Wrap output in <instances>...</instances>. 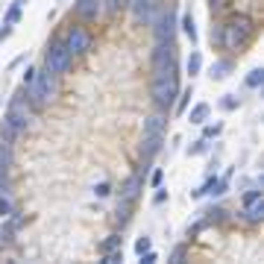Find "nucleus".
I'll use <instances>...</instances> for the list:
<instances>
[{
    "instance_id": "f257e3e1",
    "label": "nucleus",
    "mask_w": 264,
    "mask_h": 264,
    "mask_svg": "<svg viewBox=\"0 0 264 264\" xmlns=\"http://www.w3.org/2000/svg\"><path fill=\"white\" fill-rule=\"evenodd\" d=\"M179 94V82H176V67H165V70H156L153 76V85H150V97L159 109H170L173 100Z\"/></svg>"
},
{
    "instance_id": "f03ea898",
    "label": "nucleus",
    "mask_w": 264,
    "mask_h": 264,
    "mask_svg": "<svg viewBox=\"0 0 264 264\" xmlns=\"http://www.w3.org/2000/svg\"><path fill=\"white\" fill-rule=\"evenodd\" d=\"M253 18H247V15H235L229 24L220 30V44L226 47V50H241L247 41H250V35H253Z\"/></svg>"
},
{
    "instance_id": "7ed1b4c3",
    "label": "nucleus",
    "mask_w": 264,
    "mask_h": 264,
    "mask_svg": "<svg viewBox=\"0 0 264 264\" xmlns=\"http://www.w3.org/2000/svg\"><path fill=\"white\" fill-rule=\"evenodd\" d=\"M30 88V106H47L50 100L56 97V91H59V79H56V73L53 70H41V73H35L33 85H27Z\"/></svg>"
},
{
    "instance_id": "20e7f679",
    "label": "nucleus",
    "mask_w": 264,
    "mask_h": 264,
    "mask_svg": "<svg viewBox=\"0 0 264 264\" xmlns=\"http://www.w3.org/2000/svg\"><path fill=\"white\" fill-rule=\"evenodd\" d=\"M165 118L162 115H150L144 121V132H141V153L150 159L162 150V141H165Z\"/></svg>"
},
{
    "instance_id": "39448f33",
    "label": "nucleus",
    "mask_w": 264,
    "mask_h": 264,
    "mask_svg": "<svg viewBox=\"0 0 264 264\" xmlns=\"http://www.w3.org/2000/svg\"><path fill=\"white\" fill-rule=\"evenodd\" d=\"M3 121H9L15 130H27L30 127V121H33V112H30V100L24 97V94H15V97L9 100V109H6V118Z\"/></svg>"
},
{
    "instance_id": "423d86ee",
    "label": "nucleus",
    "mask_w": 264,
    "mask_h": 264,
    "mask_svg": "<svg viewBox=\"0 0 264 264\" xmlns=\"http://www.w3.org/2000/svg\"><path fill=\"white\" fill-rule=\"evenodd\" d=\"M44 67H47V70H53L56 76H59V73H65L67 67H70V50H67V44H62V41L50 44L47 59H44Z\"/></svg>"
},
{
    "instance_id": "0eeeda50",
    "label": "nucleus",
    "mask_w": 264,
    "mask_h": 264,
    "mask_svg": "<svg viewBox=\"0 0 264 264\" xmlns=\"http://www.w3.org/2000/svg\"><path fill=\"white\" fill-rule=\"evenodd\" d=\"M244 217L250 220V223H259L264 217V197L262 191H247V197H244Z\"/></svg>"
},
{
    "instance_id": "6e6552de",
    "label": "nucleus",
    "mask_w": 264,
    "mask_h": 264,
    "mask_svg": "<svg viewBox=\"0 0 264 264\" xmlns=\"http://www.w3.org/2000/svg\"><path fill=\"white\" fill-rule=\"evenodd\" d=\"M173 41H159L156 50H153V70H165V67H173Z\"/></svg>"
},
{
    "instance_id": "1a4fd4ad",
    "label": "nucleus",
    "mask_w": 264,
    "mask_h": 264,
    "mask_svg": "<svg viewBox=\"0 0 264 264\" xmlns=\"http://www.w3.org/2000/svg\"><path fill=\"white\" fill-rule=\"evenodd\" d=\"M67 50H70V56L73 53H88L91 50V35L85 33V30H79V27H73L70 33H67Z\"/></svg>"
},
{
    "instance_id": "9d476101",
    "label": "nucleus",
    "mask_w": 264,
    "mask_h": 264,
    "mask_svg": "<svg viewBox=\"0 0 264 264\" xmlns=\"http://www.w3.org/2000/svg\"><path fill=\"white\" fill-rule=\"evenodd\" d=\"M173 30H176V21H173V12L167 9L165 15L156 21V41H173Z\"/></svg>"
},
{
    "instance_id": "9b49d317",
    "label": "nucleus",
    "mask_w": 264,
    "mask_h": 264,
    "mask_svg": "<svg viewBox=\"0 0 264 264\" xmlns=\"http://www.w3.org/2000/svg\"><path fill=\"white\" fill-rule=\"evenodd\" d=\"M141 188H144L141 176H138V173H132L130 179L121 185V199H130V202H135V199H138V194H141Z\"/></svg>"
},
{
    "instance_id": "f8f14e48",
    "label": "nucleus",
    "mask_w": 264,
    "mask_h": 264,
    "mask_svg": "<svg viewBox=\"0 0 264 264\" xmlns=\"http://www.w3.org/2000/svg\"><path fill=\"white\" fill-rule=\"evenodd\" d=\"M73 12H76V18H82V21H94L97 12H100V0H76Z\"/></svg>"
},
{
    "instance_id": "ddd939ff",
    "label": "nucleus",
    "mask_w": 264,
    "mask_h": 264,
    "mask_svg": "<svg viewBox=\"0 0 264 264\" xmlns=\"http://www.w3.org/2000/svg\"><path fill=\"white\" fill-rule=\"evenodd\" d=\"M132 6V12H135V18L144 24V21H150V12H153V0H127Z\"/></svg>"
},
{
    "instance_id": "4468645a",
    "label": "nucleus",
    "mask_w": 264,
    "mask_h": 264,
    "mask_svg": "<svg viewBox=\"0 0 264 264\" xmlns=\"http://www.w3.org/2000/svg\"><path fill=\"white\" fill-rule=\"evenodd\" d=\"M12 162H15V156H12V141L0 135V170H9Z\"/></svg>"
},
{
    "instance_id": "2eb2a0df",
    "label": "nucleus",
    "mask_w": 264,
    "mask_h": 264,
    "mask_svg": "<svg viewBox=\"0 0 264 264\" xmlns=\"http://www.w3.org/2000/svg\"><path fill=\"white\" fill-rule=\"evenodd\" d=\"M208 112H211V106H208V103H197V106L191 109V115H188V121H191V124H205V118H208Z\"/></svg>"
},
{
    "instance_id": "dca6fc26",
    "label": "nucleus",
    "mask_w": 264,
    "mask_h": 264,
    "mask_svg": "<svg viewBox=\"0 0 264 264\" xmlns=\"http://www.w3.org/2000/svg\"><path fill=\"white\" fill-rule=\"evenodd\" d=\"M132 205H135V202H130V199H121V202H118V211H115V220H118L121 226H124V223H127V220H130V217H132Z\"/></svg>"
},
{
    "instance_id": "f3484780",
    "label": "nucleus",
    "mask_w": 264,
    "mask_h": 264,
    "mask_svg": "<svg viewBox=\"0 0 264 264\" xmlns=\"http://www.w3.org/2000/svg\"><path fill=\"white\" fill-rule=\"evenodd\" d=\"M232 70V62H226V59H220V62H214L211 65V79H226Z\"/></svg>"
},
{
    "instance_id": "a211bd4d",
    "label": "nucleus",
    "mask_w": 264,
    "mask_h": 264,
    "mask_svg": "<svg viewBox=\"0 0 264 264\" xmlns=\"http://www.w3.org/2000/svg\"><path fill=\"white\" fill-rule=\"evenodd\" d=\"M0 214H3V217L18 214V211H15V199L9 197V194H0Z\"/></svg>"
},
{
    "instance_id": "6ab92c4d",
    "label": "nucleus",
    "mask_w": 264,
    "mask_h": 264,
    "mask_svg": "<svg viewBox=\"0 0 264 264\" xmlns=\"http://www.w3.org/2000/svg\"><path fill=\"white\" fill-rule=\"evenodd\" d=\"M182 30H185V35L191 41H197V27H194V18L191 15H182Z\"/></svg>"
},
{
    "instance_id": "aec40b11",
    "label": "nucleus",
    "mask_w": 264,
    "mask_h": 264,
    "mask_svg": "<svg viewBox=\"0 0 264 264\" xmlns=\"http://www.w3.org/2000/svg\"><path fill=\"white\" fill-rule=\"evenodd\" d=\"M262 82H264V70L262 67H256V70L247 76V85H250V88H262Z\"/></svg>"
},
{
    "instance_id": "412c9836",
    "label": "nucleus",
    "mask_w": 264,
    "mask_h": 264,
    "mask_svg": "<svg viewBox=\"0 0 264 264\" xmlns=\"http://www.w3.org/2000/svg\"><path fill=\"white\" fill-rule=\"evenodd\" d=\"M124 262V250H109V253H103V264H118Z\"/></svg>"
},
{
    "instance_id": "4be33fe9",
    "label": "nucleus",
    "mask_w": 264,
    "mask_h": 264,
    "mask_svg": "<svg viewBox=\"0 0 264 264\" xmlns=\"http://www.w3.org/2000/svg\"><path fill=\"white\" fill-rule=\"evenodd\" d=\"M232 0H208V9H211V15H220V12H226L229 9Z\"/></svg>"
},
{
    "instance_id": "5701e85b",
    "label": "nucleus",
    "mask_w": 264,
    "mask_h": 264,
    "mask_svg": "<svg viewBox=\"0 0 264 264\" xmlns=\"http://www.w3.org/2000/svg\"><path fill=\"white\" fill-rule=\"evenodd\" d=\"M199 67H202V59H199V53H191V56H188V73L194 76V73H199Z\"/></svg>"
},
{
    "instance_id": "b1692460",
    "label": "nucleus",
    "mask_w": 264,
    "mask_h": 264,
    "mask_svg": "<svg viewBox=\"0 0 264 264\" xmlns=\"http://www.w3.org/2000/svg\"><path fill=\"white\" fill-rule=\"evenodd\" d=\"M18 21H21V6H18V3H15V6H12V9H9V12H6V24H9V27H12V24H18Z\"/></svg>"
},
{
    "instance_id": "393cba45",
    "label": "nucleus",
    "mask_w": 264,
    "mask_h": 264,
    "mask_svg": "<svg viewBox=\"0 0 264 264\" xmlns=\"http://www.w3.org/2000/svg\"><path fill=\"white\" fill-rule=\"evenodd\" d=\"M208 150V138H199V141H194V147H191V156H202Z\"/></svg>"
},
{
    "instance_id": "a878e982",
    "label": "nucleus",
    "mask_w": 264,
    "mask_h": 264,
    "mask_svg": "<svg viewBox=\"0 0 264 264\" xmlns=\"http://www.w3.org/2000/svg\"><path fill=\"white\" fill-rule=\"evenodd\" d=\"M109 250H121V238H118V235H112V238L103 244V253H109Z\"/></svg>"
},
{
    "instance_id": "bb28decb",
    "label": "nucleus",
    "mask_w": 264,
    "mask_h": 264,
    "mask_svg": "<svg viewBox=\"0 0 264 264\" xmlns=\"http://www.w3.org/2000/svg\"><path fill=\"white\" fill-rule=\"evenodd\" d=\"M147 250H150V238L144 235V238H138V241H135V253L141 256V253H147Z\"/></svg>"
},
{
    "instance_id": "cd10ccee",
    "label": "nucleus",
    "mask_w": 264,
    "mask_h": 264,
    "mask_svg": "<svg viewBox=\"0 0 264 264\" xmlns=\"http://www.w3.org/2000/svg\"><path fill=\"white\" fill-rule=\"evenodd\" d=\"M235 106H238V100L232 97V94H226V97L220 100V109H223V112H232V109H235Z\"/></svg>"
},
{
    "instance_id": "c85d7f7f",
    "label": "nucleus",
    "mask_w": 264,
    "mask_h": 264,
    "mask_svg": "<svg viewBox=\"0 0 264 264\" xmlns=\"http://www.w3.org/2000/svg\"><path fill=\"white\" fill-rule=\"evenodd\" d=\"M0 194H9V170H0Z\"/></svg>"
},
{
    "instance_id": "c756f323",
    "label": "nucleus",
    "mask_w": 264,
    "mask_h": 264,
    "mask_svg": "<svg viewBox=\"0 0 264 264\" xmlns=\"http://www.w3.org/2000/svg\"><path fill=\"white\" fill-rule=\"evenodd\" d=\"M124 6H127V0H106V9L109 12H121Z\"/></svg>"
},
{
    "instance_id": "7c9ffc66",
    "label": "nucleus",
    "mask_w": 264,
    "mask_h": 264,
    "mask_svg": "<svg viewBox=\"0 0 264 264\" xmlns=\"http://www.w3.org/2000/svg\"><path fill=\"white\" fill-rule=\"evenodd\" d=\"M94 194H97V197H109V194H112V185H109V182H100L97 188H94Z\"/></svg>"
},
{
    "instance_id": "2f4dec72",
    "label": "nucleus",
    "mask_w": 264,
    "mask_h": 264,
    "mask_svg": "<svg viewBox=\"0 0 264 264\" xmlns=\"http://www.w3.org/2000/svg\"><path fill=\"white\" fill-rule=\"evenodd\" d=\"M141 262H144V264H156V262H159V256H156L153 250H147V253H141Z\"/></svg>"
},
{
    "instance_id": "473e14b6",
    "label": "nucleus",
    "mask_w": 264,
    "mask_h": 264,
    "mask_svg": "<svg viewBox=\"0 0 264 264\" xmlns=\"http://www.w3.org/2000/svg\"><path fill=\"white\" fill-rule=\"evenodd\" d=\"M217 132H220V124H214V127H205V135H202V138H214Z\"/></svg>"
},
{
    "instance_id": "72a5a7b5",
    "label": "nucleus",
    "mask_w": 264,
    "mask_h": 264,
    "mask_svg": "<svg viewBox=\"0 0 264 264\" xmlns=\"http://www.w3.org/2000/svg\"><path fill=\"white\" fill-rule=\"evenodd\" d=\"M33 79H35V70L33 67H27V73H24V85H33Z\"/></svg>"
},
{
    "instance_id": "f704fd0d",
    "label": "nucleus",
    "mask_w": 264,
    "mask_h": 264,
    "mask_svg": "<svg viewBox=\"0 0 264 264\" xmlns=\"http://www.w3.org/2000/svg\"><path fill=\"white\" fill-rule=\"evenodd\" d=\"M182 256H185V253H182V247H179V250H173V256H170V262H182Z\"/></svg>"
},
{
    "instance_id": "c9c22d12",
    "label": "nucleus",
    "mask_w": 264,
    "mask_h": 264,
    "mask_svg": "<svg viewBox=\"0 0 264 264\" xmlns=\"http://www.w3.org/2000/svg\"><path fill=\"white\" fill-rule=\"evenodd\" d=\"M9 35H12V30H9V24H3V30H0V41H3V38H9Z\"/></svg>"
}]
</instances>
